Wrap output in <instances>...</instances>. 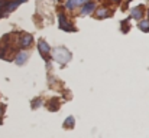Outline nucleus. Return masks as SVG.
<instances>
[{"label":"nucleus","instance_id":"nucleus-1","mask_svg":"<svg viewBox=\"0 0 149 138\" xmlns=\"http://www.w3.org/2000/svg\"><path fill=\"white\" fill-rule=\"evenodd\" d=\"M38 49H39V53L42 55V58L48 62L49 60V53H51V47L48 46V43L45 41H39L38 42Z\"/></svg>","mask_w":149,"mask_h":138},{"label":"nucleus","instance_id":"nucleus-2","mask_svg":"<svg viewBox=\"0 0 149 138\" xmlns=\"http://www.w3.org/2000/svg\"><path fill=\"white\" fill-rule=\"evenodd\" d=\"M32 41H33V38H32V35H29V33H25L22 38H20V41H19V45L22 49H28L29 46L32 45Z\"/></svg>","mask_w":149,"mask_h":138},{"label":"nucleus","instance_id":"nucleus-3","mask_svg":"<svg viewBox=\"0 0 149 138\" xmlns=\"http://www.w3.org/2000/svg\"><path fill=\"white\" fill-rule=\"evenodd\" d=\"M59 27H61L62 30H67V32H72V30H74V27H72L71 23L65 19L64 14H59Z\"/></svg>","mask_w":149,"mask_h":138},{"label":"nucleus","instance_id":"nucleus-4","mask_svg":"<svg viewBox=\"0 0 149 138\" xmlns=\"http://www.w3.org/2000/svg\"><path fill=\"white\" fill-rule=\"evenodd\" d=\"M94 9H96V3H94V1H88V0H87V1L83 4L81 14H88V13H91Z\"/></svg>","mask_w":149,"mask_h":138},{"label":"nucleus","instance_id":"nucleus-5","mask_svg":"<svg viewBox=\"0 0 149 138\" xmlns=\"http://www.w3.org/2000/svg\"><path fill=\"white\" fill-rule=\"evenodd\" d=\"M110 14H111V10L107 9V7H103V9H99V10H97V14H96V16H97L99 19H104V17H109Z\"/></svg>","mask_w":149,"mask_h":138},{"label":"nucleus","instance_id":"nucleus-6","mask_svg":"<svg viewBox=\"0 0 149 138\" xmlns=\"http://www.w3.org/2000/svg\"><path fill=\"white\" fill-rule=\"evenodd\" d=\"M142 16H143V6H138V7H135V9L132 10V17L141 19Z\"/></svg>","mask_w":149,"mask_h":138},{"label":"nucleus","instance_id":"nucleus-7","mask_svg":"<svg viewBox=\"0 0 149 138\" xmlns=\"http://www.w3.org/2000/svg\"><path fill=\"white\" fill-rule=\"evenodd\" d=\"M26 60H28V53L26 52H20L17 56H16V63L17 65H23V63H26Z\"/></svg>","mask_w":149,"mask_h":138},{"label":"nucleus","instance_id":"nucleus-8","mask_svg":"<svg viewBox=\"0 0 149 138\" xmlns=\"http://www.w3.org/2000/svg\"><path fill=\"white\" fill-rule=\"evenodd\" d=\"M74 124H75V119H74V117H68V118L64 121V128H68V130H71V128L74 127Z\"/></svg>","mask_w":149,"mask_h":138},{"label":"nucleus","instance_id":"nucleus-9","mask_svg":"<svg viewBox=\"0 0 149 138\" xmlns=\"http://www.w3.org/2000/svg\"><path fill=\"white\" fill-rule=\"evenodd\" d=\"M138 26L142 32H149V20H142Z\"/></svg>","mask_w":149,"mask_h":138},{"label":"nucleus","instance_id":"nucleus-10","mask_svg":"<svg viewBox=\"0 0 149 138\" xmlns=\"http://www.w3.org/2000/svg\"><path fill=\"white\" fill-rule=\"evenodd\" d=\"M48 108H49V111H58V108H59V104H58V101H56V99H52V101H49V105H48Z\"/></svg>","mask_w":149,"mask_h":138},{"label":"nucleus","instance_id":"nucleus-11","mask_svg":"<svg viewBox=\"0 0 149 138\" xmlns=\"http://www.w3.org/2000/svg\"><path fill=\"white\" fill-rule=\"evenodd\" d=\"M41 104H42V99H39V98L38 99H33L32 101V108H38Z\"/></svg>","mask_w":149,"mask_h":138},{"label":"nucleus","instance_id":"nucleus-12","mask_svg":"<svg viewBox=\"0 0 149 138\" xmlns=\"http://www.w3.org/2000/svg\"><path fill=\"white\" fill-rule=\"evenodd\" d=\"M71 1H72V4H74V7H75V6H83L87 0H71Z\"/></svg>","mask_w":149,"mask_h":138},{"label":"nucleus","instance_id":"nucleus-13","mask_svg":"<svg viewBox=\"0 0 149 138\" xmlns=\"http://www.w3.org/2000/svg\"><path fill=\"white\" fill-rule=\"evenodd\" d=\"M65 6H67V9H70V10H71V9H74V4H72V1H71V0H68Z\"/></svg>","mask_w":149,"mask_h":138},{"label":"nucleus","instance_id":"nucleus-14","mask_svg":"<svg viewBox=\"0 0 149 138\" xmlns=\"http://www.w3.org/2000/svg\"><path fill=\"white\" fill-rule=\"evenodd\" d=\"M110 1H113V3H119L120 0H110Z\"/></svg>","mask_w":149,"mask_h":138},{"label":"nucleus","instance_id":"nucleus-15","mask_svg":"<svg viewBox=\"0 0 149 138\" xmlns=\"http://www.w3.org/2000/svg\"><path fill=\"white\" fill-rule=\"evenodd\" d=\"M1 111H3V108H1V105H0V115H1Z\"/></svg>","mask_w":149,"mask_h":138},{"label":"nucleus","instance_id":"nucleus-16","mask_svg":"<svg viewBox=\"0 0 149 138\" xmlns=\"http://www.w3.org/2000/svg\"><path fill=\"white\" fill-rule=\"evenodd\" d=\"M19 1H20V3H23V1H26V0H19Z\"/></svg>","mask_w":149,"mask_h":138},{"label":"nucleus","instance_id":"nucleus-17","mask_svg":"<svg viewBox=\"0 0 149 138\" xmlns=\"http://www.w3.org/2000/svg\"><path fill=\"white\" fill-rule=\"evenodd\" d=\"M148 17H149V10H148Z\"/></svg>","mask_w":149,"mask_h":138}]
</instances>
